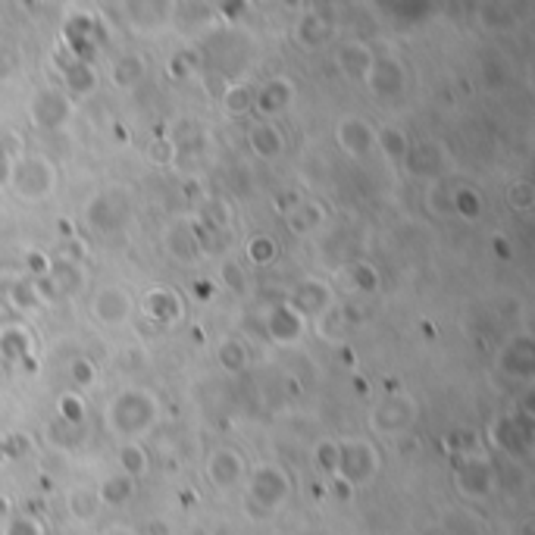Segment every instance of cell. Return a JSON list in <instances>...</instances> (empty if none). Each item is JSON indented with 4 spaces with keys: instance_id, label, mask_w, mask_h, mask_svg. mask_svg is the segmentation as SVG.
<instances>
[{
    "instance_id": "cell-1",
    "label": "cell",
    "mask_w": 535,
    "mask_h": 535,
    "mask_svg": "<svg viewBox=\"0 0 535 535\" xmlns=\"http://www.w3.org/2000/svg\"><path fill=\"white\" fill-rule=\"evenodd\" d=\"M10 185L23 201H44L57 188V167L48 157H19L10 167Z\"/></svg>"
},
{
    "instance_id": "cell-2",
    "label": "cell",
    "mask_w": 535,
    "mask_h": 535,
    "mask_svg": "<svg viewBox=\"0 0 535 535\" xmlns=\"http://www.w3.org/2000/svg\"><path fill=\"white\" fill-rule=\"evenodd\" d=\"M91 313H95V320L101 322V326H110V329L125 326L131 316V295L119 286L101 288V292L95 295V301H91Z\"/></svg>"
},
{
    "instance_id": "cell-3",
    "label": "cell",
    "mask_w": 535,
    "mask_h": 535,
    "mask_svg": "<svg viewBox=\"0 0 535 535\" xmlns=\"http://www.w3.org/2000/svg\"><path fill=\"white\" fill-rule=\"evenodd\" d=\"M413 413H416V404L407 398V394H388V398L373 411V426L388 435L404 432V429L416 420Z\"/></svg>"
},
{
    "instance_id": "cell-4",
    "label": "cell",
    "mask_w": 535,
    "mask_h": 535,
    "mask_svg": "<svg viewBox=\"0 0 535 535\" xmlns=\"http://www.w3.org/2000/svg\"><path fill=\"white\" fill-rule=\"evenodd\" d=\"M69 101H66L63 91L57 88H44L35 95V101L29 104V113H32V122L38 125V129H59V125L69 119Z\"/></svg>"
},
{
    "instance_id": "cell-5",
    "label": "cell",
    "mask_w": 535,
    "mask_h": 535,
    "mask_svg": "<svg viewBox=\"0 0 535 535\" xmlns=\"http://www.w3.org/2000/svg\"><path fill=\"white\" fill-rule=\"evenodd\" d=\"M335 138H339V148L351 157H367L376 148V131L369 129V122L357 116H345L335 125Z\"/></svg>"
},
{
    "instance_id": "cell-6",
    "label": "cell",
    "mask_w": 535,
    "mask_h": 535,
    "mask_svg": "<svg viewBox=\"0 0 535 535\" xmlns=\"http://www.w3.org/2000/svg\"><path fill=\"white\" fill-rule=\"evenodd\" d=\"M241 473H244V460L232 448H216L207 458V476L213 485H220V488L235 485V482L241 479Z\"/></svg>"
},
{
    "instance_id": "cell-7",
    "label": "cell",
    "mask_w": 535,
    "mask_h": 535,
    "mask_svg": "<svg viewBox=\"0 0 535 535\" xmlns=\"http://www.w3.org/2000/svg\"><path fill=\"white\" fill-rule=\"evenodd\" d=\"M295 310L301 316H322L326 310H332V292H329V286H322L320 279L301 282L295 297Z\"/></svg>"
},
{
    "instance_id": "cell-8",
    "label": "cell",
    "mask_w": 535,
    "mask_h": 535,
    "mask_svg": "<svg viewBox=\"0 0 535 535\" xmlns=\"http://www.w3.org/2000/svg\"><path fill=\"white\" fill-rule=\"evenodd\" d=\"M335 59H339V69L345 72L348 78H367L369 69H373V50L367 48V44L360 41H345L339 44V50H335Z\"/></svg>"
},
{
    "instance_id": "cell-9",
    "label": "cell",
    "mask_w": 535,
    "mask_h": 535,
    "mask_svg": "<svg viewBox=\"0 0 535 535\" xmlns=\"http://www.w3.org/2000/svg\"><path fill=\"white\" fill-rule=\"evenodd\" d=\"M250 148H254V154L260 160H276L286 150V138H282V131L273 122H257L250 129Z\"/></svg>"
},
{
    "instance_id": "cell-10",
    "label": "cell",
    "mask_w": 535,
    "mask_h": 535,
    "mask_svg": "<svg viewBox=\"0 0 535 535\" xmlns=\"http://www.w3.org/2000/svg\"><path fill=\"white\" fill-rule=\"evenodd\" d=\"M297 38H301L304 48L316 50L332 38V23L320 13H307V16L297 19Z\"/></svg>"
},
{
    "instance_id": "cell-11",
    "label": "cell",
    "mask_w": 535,
    "mask_h": 535,
    "mask_svg": "<svg viewBox=\"0 0 535 535\" xmlns=\"http://www.w3.org/2000/svg\"><path fill=\"white\" fill-rule=\"evenodd\" d=\"M286 220H288V229H292L295 235H310L322 222V207L320 204L301 201L295 210H288Z\"/></svg>"
},
{
    "instance_id": "cell-12",
    "label": "cell",
    "mask_w": 535,
    "mask_h": 535,
    "mask_svg": "<svg viewBox=\"0 0 535 535\" xmlns=\"http://www.w3.org/2000/svg\"><path fill=\"white\" fill-rule=\"evenodd\" d=\"M144 310H148L154 320H163V322L178 320V301L169 288H150L148 297H144Z\"/></svg>"
},
{
    "instance_id": "cell-13",
    "label": "cell",
    "mask_w": 535,
    "mask_h": 535,
    "mask_svg": "<svg viewBox=\"0 0 535 535\" xmlns=\"http://www.w3.org/2000/svg\"><path fill=\"white\" fill-rule=\"evenodd\" d=\"M113 197H116V191H110V195H97L95 201H91V207H88L91 226H97V229H113L116 222L122 220V210L113 207Z\"/></svg>"
},
{
    "instance_id": "cell-14",
    "label": "cell",
    "mask_w": 535,
    "mask_h": 535,
    "mask_svg": "<svg viewBox=\"0 0 535 535\" xmlns=\"http://www.w3.org/2000/svg\"><path fill=\"white\" fill-rule=\"evenodd\" d=\"M292 91H295L292 82H286V78H276V82H269L267 88L260 91V97H257V107H263L267 113H279V110L286 107L288 101H292Z\"/></svg>"
},
{
    "instance_id": "cell-15",
    "label": "cell",
    "mask_w": 535,
    "mask_h": 535,
    "mask_svg": "<svg viewBox=\"0 0 535 535\" xmlns=\"http://www.w3.org/2000/svg\"><path fill=\"white\" fill-rule=\"evenodd\" d=\"M119 467L125 470V476H141L148 470V454L138 441H122L119 445Z\"/></svg>"
},
{
    "instance_id": "cell-16",
    "label": "cell",
    "mask_w": 535,
    "mask_h": 535,
    "mask_svg": "<svg viewBox=\"0 0 535 535\" xmlns=\"http://www.w3.org/2000/svg\"><path fill=\"white\" fill-rule=\"evenodd\" d=\"M222 107H226L229 113H235V116L248 113V110L254 107V91L244 88V85H232V88L222 91Z\"/></svg>"
},
{
    "instance_id": "cell-17",
    "label": "cell",
    "mask_w": 535,
    "mask_h": 535,
    "mask_svg": "<svg viewBox=\"0 0 535 535\" xmlns=\"http://www.w3.org/2000/svg\"><path fill=\"white\" fill-rule=\"evenodd\" d=\"M220 363L229 369V373H238V369L248 367V351L238 339H226L220 345Z\"/></svg>"
},
{
    "instance_id": "cell-18",
    "label": "cell",
    "mask_w": 535,
    "mask_h": 535,
    "mask_svg": "<svg viewBox=\"0 0 535 535\" xmlns=\"http://www.w3.org/2000/svg\"><path fill=\"white\" fill-rule=\"evenodd\" d=\"M507 204H511V210H517V213L530 216L532 213V204H535V191L530 182H513L511 188H507Z\"/></svg>"
},
{
    "instance_id": "cell-19",
    "label": "cell",
    "mask_w": 535,
    "mask_h": 535,
    "mask_svg": "<svg viewBox=\"0 0 535 535\" xmlns=\"http://www.w3.org/2000/svg\"><path fill=\"white\" fill-rule=\"evenodd\" d=\"M220 282L229 288V292H235V295H244L248 292V279H244V269H241V263L238 260H222V267H220Z\"/></svg>"
},
{
    "instance_id": "cell-20",
    "label": "cell",
    "mask_w": 535,
    "mask_h": 535,
    "mask_svg": "<svg viewBox=\"0 0 535 535\" xmlns=\"http://www.w3.org/2000/svg\"><path fill=\"white\" fill-rule=\"evenodd\" d=\"M376 141H382V148H385V154L392 157V160H404L407 157V148H411V141H407L404 135H401L398 129H385Z\"/></svg>"
},
{
    "instance_id": "cell-21",
    "label": "cell",
    "mask_w": 535,
    "mask_h": 535,
    "mask_svg": "<svg viewBox=\"0 0 535 535\" xmlns=\"http://www.w3.org/2000/svg\"><path fill=\"white\" fill-rule=\"evenodd\" d=\"M248 257L254 263H260V267H267V263L276 257V241L269 235H254L248 241Z\"/></svg>"
},
{
    "instance_id": "cell-22",
    "label": "cell",
    "mask_w": 535,
    "mask_h": 535,
    "mask_svg": "<svg viewBox=\"0 0 535 535\" xmlns=\"http://www.w3.org/2000/svg\"><path fill=\"white\" fill-rule=\"evenodd\" d=\"M169 241H167V250L176 257V260H188L191 257V235L185 232V226H176L169 229Z\"/></svg>"
},
{
    "instance_id": "cell-23",
    "label": "cell",
    "mask_w": 535,
    "mask_h": 535,
    "mask_svg": "<svg viewBox=\"0 0 535 535\" xmlns=\"http://www.w3.org/2000/svg\"><path fill=\"white\" fill-rule=\"evenodd\" d=\"M57 407H59V416H63L66 422H82L85 404L78 401V394H63V398L57 401Z\"/></svg>"
},
{
    "instance_id": "cell-24",
    "label": "cell",
    "mask_w": 535,
    "mask_h": 535,
    "mask_svg": "<svg viewBox=\"0 0 535 535\" xmlns=\"http://www.w3.org/2000/svg\"><path fill=\"white\" fill-rule=\"evenodd\" d=\"M131 492V482L129 479H107L104 482V498L107 501H125Z\"/></svg>"
},
{
    "instance_id": "cell-25",
    "label": "cell",
    "mask_w": 535,
    "mask_h": 535,
    "mask_svg": "<svg viewBox=\"0 0 535 535\" xmlns=\"http://www.w3.org/2000/svg\"><path fill=\"white\" fill-rule=\"evenodd\" d=\"M150 160H160V163H173L176 157V144L173 141H154L150 144Z\"/></svg>"
},
{
    "instance_id": "cell-26",
    "label": "cell",
    "mask_w": 535,
    "mask_h": 535,
    "mask_svg": "<svg viewBox=\"0 0 535 535\" xmlns=\"http://www.w3.org/2000/svg\"><path fill=\"white\" fill-rule=\"evenodd\" d=\"M13 72H16V54H10V50H0V82H6Z\"/></svg>"
},
{
    "instance_id": "cell-27",
    "label": "cell",
    "mask_w": 535,
    "mask_h": 535,
    "mask_svg": "<svg viewBox=\"0 0 535 535\" xmlns=\"http://www.w3.org/2000/svg\"><path fill=\"white\" fill-rule=\"evenodd\" d=\"M72 373H76V379L85 382V385H88V382L95 379V369H91L88 360H76V363H72Z\"/></svg>"
},
{
    "instance_id": "cell-28",
    "label": "cell",
    "mask_w": 535,
    "mask_h": 535,
    "mask_svg": "<svg viewBox=\"0 0 535 535\" xmlns=\"http://www.w3.org/2000/svg\"><path fill=\"white\" fill-rule=\"evenodd\" d=\"M10 167H13V163L0 157V188H6V185H10Z\"/></svg>"
}]
</instances>
